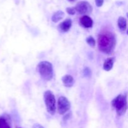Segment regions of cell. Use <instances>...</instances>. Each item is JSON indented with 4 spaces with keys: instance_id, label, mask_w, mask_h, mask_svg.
I'll use <instances>...</instances> for the list:
<instances>
[{
    "instance_id": "1",
    "label": "cell",
    "mask_w": 128,
    "mask_h": 128,
    "mask_svg": "<svg viewBox=\"0 0 128 128\" xmlns=\"http://www.w3.org/2000/svg\"><path fill=\"white\" fill-rule=\"evenodd\" d=\"M98 43L100 51L104 53L110 55L113 52L116 46V36L111 31L104 30L98 35Z\"/></svg>"
},
{
    "instance_id": "2",
    "label": "cell",
    "mask_w": 128,
    "mask_h": 128,
    "mask_svg": "<svg viewBox=\"0 0 128 128\" xmlns=\"http://www.w3.org/2000/svg\"><path fill=\"white\" fill-rule=\"evenodd\" d=\"M37 70L41 77L46 81H50L53 77L52 65L48 61H42L38 63Z\"/></svg>"
},
{
    "instance_id": "3",
    "label": "cell",
    "mask_w": 128,
    "mask_h": 128,
    "mask_svg": "<svg viewBox=\"0 0 128 128\" xmlns=\"http://www.w3.org/2000/svg\"><path fill=\"white\" fill-rule=\"evenodd\" d=\"M112 106L116 109V113L121 116L125 114L128 109V102L126 95L120 94L112 100Z\"/></svg>"
},
{
    "instance_id": "4",
    "label": "cell",
    "mask_w": 128,
    "mask_h": 128,
    "mask_svg": "<svg viewBox=\"0 0 128 128\" xmlns=\"http://www.w3.org/2000/svg\"><path fill=\"white\" fill-rule=\"evenodd\" d=\"M44 100L48 112L54 115L56 112V99L53 93L51 90H46L44 93Z\"/></svg>"
},
{
    "instance_id": "5",
    "label": "cell",
    "mask_w": 128,
    "mask_h": 128,
    "mask_svg": "<svg viewBox=\"0 0 128 128\" xmlns=\"http://www.w3.org/2000/svg\"><path fill=\"white\" fill-rule=\"evenodd\" d=\"M71 107V104L68 99L64 96H61L58 100V112L61 115L66 114Z\"/></svg>"
},
{
    "instance_id": "6",
    "label": "cell",
    "mask_w": 128,
    "mask_h": 128,
    "mask_svg": "<svg viewBox=\"0 0 128 128\" xmlns=\"http://www.w3.org/2000/svg\"><path fill=\"white\" fill-rule=\"evenodd\" d=\"M76 12L80 15H86L91 13L92 11V7L87 1H80L75 6Z\"/></svg>"
},
{
    "instance_id": "7",
    "label": "cell",
    "mask_w": 128,
    "mask_h": 128,
    "mask_svg": "<svg viewBox=\"0 0 128 128\" xmlns=\"http://www.w3.org/2000/svg\"><path fill=\"white\" fill-rule=\"evenodd\" d=\"M80 23L82 27L86 28H90L92 27L93 25V21L88 15H84L80 18Z\"/></svg>"
},
{
    "instance_id": "8",
    "label": "cell",
    "mask_w": 128,
    "mask_h": 128,
    "mask_svg": "<svg viewBox=\"0 0 128 128\" xmlns=\"http://www.w3.org/2000/svg\"><path fill=\"white\" fill-rule=\"evenodd\" d=\"M72 26V21L71 19L67 18L58 25V29L62 32H67Z\"/></svg>"
},
{
    "instance_id": "9",
    "label": "cell",
    "mask_w": 128,
    "mask_h": 128,
    "mask_svg": "<svg viewBox=\"0 0 128 128\" xmlns=\"http://www.w3.org/2000/svg\"><path fill=\"white\" fill-rule=\"evenodd\" d=\"M62 82L63 85L66 87H71L74 85V80L71 75H65L62 77Z\"/></svg>"
},
{
    "instance_id": "10",
    "label": "cell",
    "mask_w": 128,
    "mask_h": 128,
    "mask_svg": "<svg viewBox=\"0 0 128 128\" xmlns=\"http://www.w3.org/2000/svg\"><path fill=\"white\" fill-rule=\"evenodd\" d=\"M114 58L112 57L108 58L103 64V69L106 71H110L113 67Z\"/></svg>"
},
{
    "instance_id": "11",
    "label": "cell",
    "mask_w": 128,
    "mask_h": 128,
    "mask_svg": "<svg viewBox=\"0 0 128 128\" xmlns=\"http://www.w3.org/2000/svg\"><path fill=\"white\" fill-rule=\"evenodd\" d=\"M64 13L63 11L60 10V11H56V12H55L53 14L52 18H51V20H52V22L57 23L60 20H62L64 18Z\"/></svg>"
},
{
    "instance_id": "12",
    "label": "cell",
    "mask_w": 128,
    "mask_h": 128,
    "mask_svg": "<svg viewBox=\"0 0 128 128\" xmlns=\"http://www.w3.org/2000/svg\"><path fill=\"white\" fill-rule=\"evenodd\" d=\"M118 26L121 31H125L127 26V21H126V18L122 16H120L118 20Z\"/></svg>"
},
{
    "instance_id": "13",
    "label": "cell",
    "mask_w": 128,
    "mask_h": 128,
    "mask_svg": "<svg viewBox=\"0 0 128 128\" xmlns=\"http://www.w3.org/2000/svg\"><path fill=\"white\" fill-rule=\"evenodd\" d=\"M0 128H11L8 120L4 116H0Z\"/></svg>"
},
{
    "instance_id": "14",
    "label": "cell",
    "mask_w": 128,
    "mask_h": 128,
    "mask_svg": "<svg viewBox=\"0 0 128 128\" xmlns=\"http://www.w3.org/2000/svg\"><path fill=\"white\" fill-rule=\"evenodd\" d=\"M86 42L88 45L92 47H94L95 45H96V41H95L94 38L92 37V36H90L86 38Z\"/></svg>"
},
{
    "instance_id": "15",
    "label": "cell",
    "mask_w": 128,
    "mask_h": 128,
    "mask_svg": "<svg viewBox=\"0 0 128 128\" xmlns=\"http://www.w3.org/2000/svg\"><path fill=\"white\" fill-rule=\"evenodd\" d=\"M83 74L84 76L86 77H89L91 75V71L90 70V68L86 67L83 70Z\"/></svg>"
},
{
    "instance_id": "16",
    "label": "cell",
    "mask_w": 128,
    "mask_h": 128,
    "mask_svg": "<svg viewBox=\"0 0 128 128\" xmlns=\"http://www.w3.org/2000/svg\"><path fill=\"white\" fill-rule=\"evenodd\" d=\"M66 11H67L68 13L71 15H74L76 12L75 8H66Z\"/></svg>"
},
{
    "instance_id": "17",
    "label": "cell",
    "mask_w": 128,
    "mask_h": 128,
    "mask_svg": "<svg viewBox=\"0 0 128 128\" xmlns=\"http://www.w3.org/2000/svg\"><path fill=\"white\" fill-rule=\"evenodd\" d=\"M95 2H96V5L98 7H101L103 5L104 0H95Z\"/></svg>"
},
{
    "instance_id": "18",
    "label": "cell",
    "mask_w": 128,
    "mask_h": 128,
    "mask_svg": "<svg viewBox=\"0 0 128 128\" xmlns=\"http://www.w3.org/2000/svg\"><path fill=\"white\" fill-rule=\"evenodd\" d=\"M71 117V113H68V114H66L64 115V117H63V120H67L68 119H70V118Z\"/></svg>"
},
{
    "instance_id": "19",
    "label": "cell",
    "mask_w": 128,
    "mask_h": 128,
    "mask_svg": "<svg viewBox=\"0 0 128 128\" xmlns=\"http://www.w3.org/2000/svg\"><path fill=\"white\" fill-rule=\"evenodd\" d=\"M32 128H44V127L40 124H34Z\"/></svg>"
},
{
    "instance_id": "20",
    "label": "cell",
    "mask_w": 128,
    "mask_h": 128,
    "mask_svg": "<svg viewBox=\"0 0 128 128\" xmlns=\"http://www.w3.org/2000/svg\"><path fill=\"white\" fill-rule=\"evenodd\" d=\"M68 1H75V0H68Z\"/></svg>"
},
{
    "instance_id": "21",
    "label": "cell",
    "mask_w": 128,
    "mask_h": 128,
    "mask_svg": "<svg viewBox=\"0 0 128 128\" xmlns=\"http://www.w3.org/2000/svg\"><path fill=\"white\" fill-rule=\"evenodd\" d=\"M127 34L128 35V31H127Z\"/></svg>"
},
{
    "instance_id": "22",
    "label": "cell",
    "mask_w": 128,
    "mask_h": 128,
    "mask_svg": "<svg viewBox=\"0 0 128 128\" xmlns=\"http://www.w3.org/2000/svg\"><path fill=\"white\" fill-rule=\"evenodd\" d=\"M127 16H128V13H127Z\"/></svg>"
},
{
    "instance_id": "23",
    "label": "cell",
    "mask_w": 128,
    "mask_h": 128,
    "mask_svg": "<svg viewBox=\"0 0 128 128\" xmlns=\"http://www.w3.org/2000/svg\"><path fill=\"white\" fill-rule=\"evenodd\" d=\"M18 128H21V127H18Z\"/></svg>"
}]
</instances>
